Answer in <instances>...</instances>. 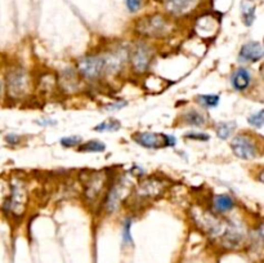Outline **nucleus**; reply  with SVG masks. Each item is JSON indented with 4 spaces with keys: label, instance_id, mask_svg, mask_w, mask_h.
<instances>
[{
    "label": "nucleus",
    "instance_id": "0eeeda50",
    "mask_svg": "<svg viewBox=\"0 0 264 263\" xmlns=\"http://www.w3.org/2000/svg\"><path fill=\"white\" fill-rule=\"evenodd\" d=\"M104 73L103 56L90 55L77 61V74L88 82L98 80Z\"/></svg>",
    "mask_w": 264,
    "mask_h": 263
},
{
    "label": "nucleus",
    "instance_id": "a211bd4d",
    "mask_svg": "<svg viewBox=\"0 0 264 263\" xmlns=\"http://www.w3.org/2000/svg\"><path fill=\"white\" fill-rule=\"evenodd\" d=\"M234 129H236V123L234 122L218 123L215 125V133L221 139H228L233 134Z\"/></svg>",
    "mask_w": 264,
    "mask_h": 263
},
{
    "label": "nucleus",
    "instance_id": "f257e3e1",
    "mask_svg": "<svg viewBox=\"0 0 264 263\" xmlns=\"http://www.w3.org/2000/svg\"><path fill=\"white\" fill-rule=\"evenodd\" d=\"M194 217L195 223L204 231L206 235L212 236L213 239L221 240L222 236L226 232L227 227L229 225V221L223 220L215 213L205 210V209H194Z\"/></svg>",
    "mask_w": 264,
    "mask_h": 263
},
{
    "label": "nucleus",
    "instance_id": "20e7f679",
    "mask_svg": "<svg viewBox=\"0 0 264 263\" xmlns=\"http://www.w3.org/2000/svg\"><path fill=\"white\" fill-rule=\"evenodd\" d=\"M233 154L244 160H253L261 155V149L254 137L249 133H240L231 142Z\"/></svg>",
    "mask_w": 264,
    "mask_h": 263
},
{
    "label": "nucleus",
    "instance_id": "7ed1b4c3",
    "mask_svg": "<svg viewBox=\"0 0 264 263\" xmlns=\"http://www.w3.org/2000/svg\"><path fill=\"white\" fill-rule=\"evenodd\" d=\"M31 90V80L29 74L22 68L11 70L7 75V93L12 100H22Z\"/></svg>",
    "mask_w": 264,
    "mask_h": 263
},
{
    "label": "nucleus",
    "instance_id": "ddd939ff",
    "mask_svg": "<svg viewBox=\"0 0 264 263\" xmlns=\"http://www.w3.org/2000/svg\"><path fill=\"white\" fill-rule=\"evenodd\" d=\"M218 29V22L214 17L212 16H204L200 17L197 19L196 25H195V30L199 34L201 38H209V36L214 35V33Z\"/></svg>",
    "mask_w": 264,
    "mask_h": 263
},
{
    "label": "nucleus",
    "instance_id": "cd10ccee",
    "mask_svg": "<svg viewBox=\"0 0 264 263\" xmlns=\"http://www.w3.org/2000/svg\"><path fill=\"white\" fill-rule=\"evenodd\" d=\"M43 122H45V123H40V124L39 125H44V127H45V125H56L57 124V122H56V120H43Z\"/></svg>",
    "mask_w": 264,
    "mask_h": 263
},
{
    "label": "nucleus",
    "instance_id": "39448f33",
    "mask_svg": "<svg viewBox=\"0 0 264 263\" xmlns=\"http://www.w3.org/2000/svg\"><path fill=\"white\" fill-rule=\"evenodd\" d=\"M172 25L168 19L161 14H153V16L145 17L137 25V31L141 35L148 36V38H161L170 33Z\"/></svg>",
    "mask_w": 264,
    "mask_h": 263
},
{
    "label": "nucleus",
    "instance_id": "b1692460",
    "mask_svg": "<svg viewBox=\"0 0 264 263\" xmlns=\"http://www.w3.org/2000/svg\"><path fill=\"white\" fill-rule=\"evenodd\" d=\"M130 228H131V220L128 218L124 223L123 227V242L124 244H131V233H130Z\"/></svg>",
    "mask_w": 264,
    "mask_h": 263
},
{
    "label": "nucleus",
    "instance_id": "6e6552de",
    "mask_svg": "<svg viewBox=\"0 0 264 263\" xmlns=\"http://www.w3.org/2000/svg\"><path fill=\"white\" fill-rule=\"evenodd\" d=\"M133 141L146 149H161V147L175 145L174 137L152 133V132H138V133L133 134Z\"/></svg>",
    "mask_w": 264,
    "mask_h": 263
},
{
    "label": "nucleus",
    "instance_id": "aec40b11",
    "mask_svg": "<svg viewBox=\"0 0 264 263\" xmlns=\"http://www.w3.org/2000/svg\"><path fill=\"white\" fill-rule=\"evenodd\" d=\"M121 128V123L117 119H109L102 122L101 124L95 125L94 130L95 132H116Z\"/></svg>",
    "mask_w": 264,
    "mask_h": 263
},
{
    "label": "nucleus",
    "instance_id": "f8f14e48",
    "mask_svg": "<svg viewBox=\"0 0 264 263\" xmlns=\"http://www.w3.org/2000/svg\"><path fill=\"white\" fill-rule=\"evenodd\" d=\"M197 4L199 0H165L166 9L177 16L190 13L192 9L196 8Z\"/></svg>",
    "mask_w": 264,
    "mask_h": 263
},
{
    "label": "nucleus",
    "instance_id": "bb28decb",
    "mask_svg": "<svg viewBox=\"0 0 264 263\" xmlns=\"http://www.w3.org/2000/svg\"><path fill=\"white\" fill-rule=\"evenodd\" d=\"M19 137H17L16 134H9L8 137H6V141H8V144H18Z\"/></svg>",
    "mask_w": 264,
    "mask_h": 263
},
{
    "label": "nucleus",
    "instance_id": "423d86ee",
    "mask_svg": "<svg viewBox=\"0 0 264 263\" xmlns=\"http://www.w3.org/2000/svg\"><path fill=\"white\" fill-rule=\"evenodd\" d=\"M168 187V182L157 177H150L141 181L134 190V198L138 201L153 200L165 193Z\"/></svg>",
    "mask_w": 264,
    "mask_h": 263
},
{
    "label": "nucleus",
    "instance_id": "f03ea898",
    "mask_svg": "<svg viewBox=\"0 0 264 263\" xmlns=\"http://www.w3.org/2000/svg\"><path fill=\"white\" fill-rule=\"evenodd\" d=\"M28 203V188L19 179H14L9 187V195L4 201V210L13 217H21L25 213Z\"/></svg>",
    "mask_w": 264,
    "mask_h": 263
},
{
    "label": "nucleus",
    "instance_id": "1a4fd4ad",
    "mask_svg": "<svg viewBox=\"0 0 264 263\" xmlns=\"http://www.w3.org/2000/svg\"><path fill=\"white\" fill-rule=\"evenodd\" d=\"M107 182H109V177L103 172H95V173L90 174L88 181L85 182L84 190V195L88 203H94L103 195Z\"/></svg>",
    "mask_w": 264,
    "mask_h": 263
},
{
    "label": "nucleus",
    "instance_id": "a878e982",
    "mask_svg": "<svg viewBox=\"0 0 264 263\" xmlns=\"http://www.w3.org/2000/svg\"><path fill=\"white\" fill-rule=\"evenodd\" d=\"M188 138H192V139H201V141H206V139H209V136H206V134H187Z\"/></svg>",
    "mask_w": 264,
    "mask_h": 263
},
{
    "label": "nucleus",
    "instance_id": "9b49d317",
    "mask_svg": "<svg viewBox=\"0 0 264 263\" xmlns=\"http://www.w3.org/2000/svg\"><path fill=\"white\" fill-rule=\"evenodd\" d=\"M263 58V46L259 41H249L244 44L239 53L241 62H258Z\"/></svg>",
    "mask_w": 264,
    "mask_h": 263
},
{
    "label": "nucleus",
    "instance_id": "9d476101",
    "mask_svg": "<svg viewBox=\"0 0 264 263\" xmlns=\"http://www.w3.org/2000/svg\"><path fill=\"white\" fill-rule=\"evenodd\" d=\"M129 61H130L134 73L139 74V75L145 74L150 67L151 61H152V53H151L150 46L146 45V44H138L131 51Z\"/></svg>",
    "mask_w": 264,
    "mask_h": 263
},
{
    "label": "nucleus",
    "instance_id": "4be33fe9",
    "mask_svg": "<svg viewBox=\"0 0 264 263\" xmlns=\"http://www.w3.org/2000/svg\"><path fill=\"white\" fill-rule=\"evenodd\" d=\"M80 144H82V137H79V136L63 137V138L61 139V145H62L63 147H67V149L75 147Z\"/></svg>",
    "mask_w": 264,
    "mask_h": 263
},
{
    "label": "nucleus",
    "instance_id": "5701e85b",
    "mask_svg": "<svg viewBox=\"0 0 264 263\" xmlns=\"http://www.w3.org/2000/svg\"><path fill=\"white\" fill-rule=\"evenodd\" d=\"M263 114H264V111H263V110H260V111H258L256 114L251 115V116L248 119L249 124L253 125L254 128H258V129H259V128L263 127V122H264Z\"/></svg>",
    "mask_w": 264,
    "mask_h": 263
},
{
    "label": "nucleus",
    "instance_id": "412c9836",
    "mask_svg": "<svg viewBox=\"0 0 264 263\" xmlns=\"http://www.w3.org/2000/svg\"><path fill=\"white\" fill-rule=\"evenodd\" d=\"M196 102L199 105H201L205 109H213L219 103V97L218 95L213 94H204V95H197Z\"/></svg>",
    "mask_w": 264,
    "mask_h": 263
},
{
    "label": "nucleus",
    "instance_id": "c85d7f7f",
    "mask_svg": "<svg viewBox=\"0 0 264 263\" xmlns=\"http://www.w3.org/2000/svg\"><path fill=\"white\" fill-rule=\"evenodd\" d=\"M2 94H3V83L0 80V98H2Z\"/></svg>",
    "mask_w": 264,
    "mask_h": 263
},
{
    "label": "nucleus",
    "instance_id": "dca6fc26",
    "mask_svg": "<svg viewBox=\"0 0 264 263\" xmlns=\"http://www.w3.org/2000/svg\"><path fill=\"white\" fill-rule=\"evenodd\" d=\"M183 122L187 125H192V127H202V125L206 124V116L199 110H188L183 115Z\"/></svg>",
    "mask_w": 264,
    "mask_h": 263
},
{
    "label": "nucleus",
    "instance_id": "6ab92c4d",
    "mask_svg": "<svg viewBox=\"0 0 264 263\" xmlns=\"http://www.w3.org/2000/svg\"><path fill=\"white\" fill-rule=\"evenodd\" d=\"M77 150H79V152H102L106 150V145L98 139H93V141L80 144Z\"/></svg>",
    "mask_w": 264,
    "mask_h": 263
},
{
    "label": "nucleus",
    "instance_id": "4468645a",
    "mask_svg": "<svg viewBox=\"0 0 264 263\" xmlns=\"http://www.w3.org/2000/svg\"><path fill=\"white\" fill-rule=\"evenodd\" d=\"M251 83V75L248 68H237L232 75V87L239 92H244L249 88Z\"/></svg>",
    "mask_w": 264,
    "mask_h": 263
},
{
    "label": "nucleus",
    "instance_id": "2eb2a0df",
    "mask_svg": "<svg viewBox=\"0 0 264 263\" xmlns=\"http://www.w3.org/2000/svg\"><path fill=\"white\" fill-rule=\"evenodd\" d=\"M234 206L233 199L229 195L222 194V195H215L213 198V208L217 213H226L229 212Z\"/></svg>",
    "mask_w": 264,
    "mask_h": 263
},
{
    "label": "nucleus",
    "instance_id": "393cba45",
    "mask_svg": "<svg viewBox=\"0 0 264 263\" xmlns=\"http://www.w3.org/2000/svg\"><path fill=\"white\" fill-rule=\"evenodd\" d=\"M141 6H142L141 0H126V7H128V9L131 12V13L139 11Z\"/></svg>",
    "mask_w": 264,
    "mask_h": 263
},
{
    "label": "nucleus",
    "instance_id": "f3484780",
    "mask_svg": "<svg viewBox=\"0 0 264 263\" xmlns=\"http://www.w3.org/2000/svg\"><path fill=\"white\" fill-rule=\"evenodd\" d=\"M241 12H243V21L246 26H251L255 19V3L253 0H243L241 3Z\"/></svg>",
    "mask_w": 264,
    "mask_h": 263
}]
</instances>
